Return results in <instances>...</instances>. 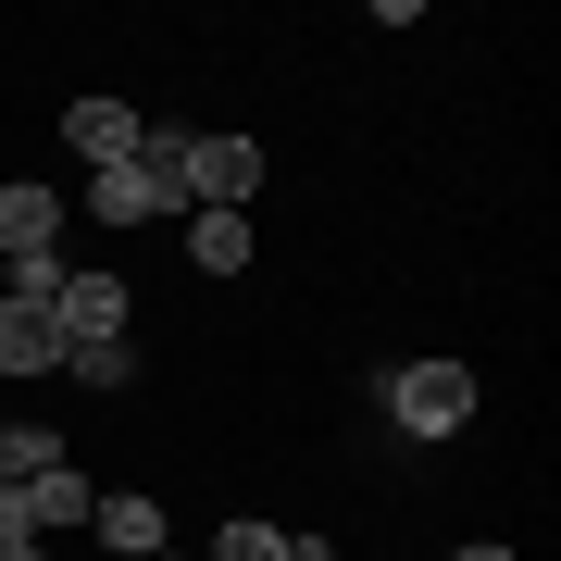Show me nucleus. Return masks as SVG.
I'll use <instances>...</instances> for the list:
<instances>
[{
	"label": "nucleus",
	"instance_id": "obj_1",
	"mask_svg": "<svg viewBox=\"0 0 561 561\" xmlns=\"http://www.w3.org/2000/svg\"><path fill=\"white\" fill-rule=\"evenodd\" d=\"M387 412H400V437H461L474 424V375L461 362H400L387 375Z\"/></svg>",
	"mask_w": 561,
	"mask_h": 561
},
{
	"label": "nucleus",
	"instance_id": "obj_2",
	"mask_svg": "<svg viewBox=\"0 0 561 561\" xmlns=\"http://www.w3.org/2000/svg\"><path fill=\"white\" fill-rule=\"evenodd\" d=\"M187 150H201V125H138V201L150 213H201V187H187Z\"/></svg>",
	"mask_w": 561,
	"mask_h": 561
},
{
	"label": "nucleus",
	"instance_id": "obj_3",
	"mask_svg": "<svg viewBox=\"0 0 561 561\" xmlns=\"http://www.w3.org/2000/svg\"><path fill=\"white\" fill-rule=\"evenodd\" d=\"M187 187H201V213H250V187H262V138H201V150H187Z\"/></svg>",
	"mask_w": 561,
	"mask_h": 561
},
{
	"label": "nucleus",
	"instance_id": "obj_4",
	"mask_svg": "<svg viewBox=\"0 0 561 561\" xmlns=\"http://www.w3.org/2000/svg\"><path fill=\"white\" fill-rule=\"evenodd\" d=\"M50 324H62V350H76V337H125V287L113 275H62L50 287Z\"/></svg>",
	"mask_w": 561,
	"mask_h": 561
},
{
	"label": "nucleus",
	"instance_id": "obj_5",
	"mask_svg": "<svg viewBox=\"0 0 561 561\" xmlns=\"http://www.w3.org/2000/svg\"><path fill=\"white\" fill-rule=\"evenodd\" d=\"M50 362H62L50 300H0V375H50Z\"/></svg>",
	"mask_w": 561,
	"mask_h": 561
},
{
	"label": "nucleus",
	"instance_id": "obj_6",
	"mask_svg": "<svg viewBox=\"0 0 561 561\" xmlns=\"http://www.w3.org/2000/svg\"><path fill=\"white\" fill-rule=\"evenodd\" d=\"M62 138L113 175V162H138V113H125V101H76V113H62Z\"/></svg>",
	"mask_w": 561,
	"mask_h": 561
},
{
	"label": "nucleus",
	"instance_id": "obj_7",
	"mask_svg": "<svg viewBox=\"0 0 561 561\" xmlns=\"http://www.w3.org/2000/svg\"><path fill=\"white\" fill-rule=\"evenodd\" d=\"M213 561H337V537H287V524H225Z\"/></svg>",
	"mask_w": 561,
	"mask_h": 561
},
{
	"label": "nucleus",
	"instance_id": "obj_8",
	"mask_svg": "<svg viewBox=\"0 0 561 561\" xmlns=\"http://www.w3.org/2000/svg\"><path fill=\"white\" fill-rule=\"evenodd\" d=\"M88 524H101V549H113V561H162V512L138 500V486H125V500H101Z\"/></svg>",
	"mask_w": 561,
	"mask_h": 561
},
{
	"label": "nucleus",
	"instance_id": "obj_9",
	"mask_svg": "<svg viewBox=\"0 0 561 561\" xmlns=\"http://www.w3.org/2000/svg\"><path fill=\"white\" fill-rule=\"evenodd\" d=\"M101 512V486L76 474V461H50V474H25V524H88Z\"/></svg>",
	"mask_w": 561,
	"mask_h": 561
},
{
	"label": "nucleus",
	"instance_id": "obj_10",
	"mask_svg": "<svg viewBox=\"0 0 561 561\" xmlns=\"http://www.w3.org/2000/svg\"><path fill=\"white\" fill-rule=\"evenodd\" d=\"M62 375L113 400V387H138V337H76V350H62Z\"/></svg>",
	"mask_w": 561,
	"mask_h": 561
},
{
	"label": "nucleus",
	"instance_id": "obj_11",
	"mask_svg": "<svg viewBox=\"0 0 561 561\" xmlns=\"http://www.w3.org/2000/svg\"><path fill=\"white\" fill-rule=\"evenodd\" d=\"M187 250H201V275H238L250 262V213H187Z\"/></svg>",
	"mask_w": 561,
	"mask_h": 561
},
{
	"label": "nucleus",
	"instance_id": "obj_12",
	"mask_svg": "<svg viewBox=\"0 0 561 561\" xmlns=\"http://www.w3.org/2000/svg\"><path fill=\"white\" fill-rule=\"evenodd\" d=\"M62 437H38V424H0V486H25V474H50Z\"/></svg>",
	"mask_w": 561,
	"mask_h": 561
},
{
	"label": "nucleus",
	"instance_id": "obj_13",
	"mask_svg": "<svg viewBox=\"0 0 561 561\" xmlns=\"http://www.w3.org/2000/svg\"><path fill=\"white\" fill-rule=\"evenodd\" d=\"M88 213H101V225H150V201H138V175H125V162H113V175H88Z\"/></svg>",
	"mask_w": 561,
	"mask_h": 561
},
{
	"label": "nucleus",
	"instance_id": "obj_14",
	"mask_svg": "<svg viewBox=\"0 0 561 561\" xmlns=\"http://www.w3.org/2000/svg\"><path fill=\"white\" fill-rule=\"evenodd\" d=\"M0 537H38V524H25V486H0Z\"/></svg>",
	"mask_w": 561,
	"mask_h": 561
},
{
	"label": "nucleus",
	"instance_id": "obj_15",
	"mask_svg": "<svg viewBox=\"0 0 561 561\" xmlns=\"http://www.w3.org/2000/svg\"><path fill=\"white\" fill-rule=\"evenodd\" d=\"M449 561H512V549H449Z\"/></svg>",
	"mask_w": 561,
	"mask_h": 561
},
{
	"label": "nucleus",
	"instance_id": "obj_16",
	"mask_svg": "<svg viewBox=\"0 0 561 561\" xmlns=\"http://www.w3.org/2000/svg\"><path fill=\"white\" fill-rule=\"evenodd\" d=\"M13 561H38V537H25V549H13Z\"/></svg>",
	"mask_w": 561,
	"mask_h": 561
},
{
	"label": "nucleus",
	"instance_id": "obj_17",
	"mask_svg": "<svg viewBox=\"0 0 561 561\" xmlns=\"http://www.w3.org/2000/svg\"><path fill=\"white\" fill-rule=\"evenodd\" d=\"M13 549H25V537H0V561H13Z\"/></svg>",
	"mask_w": 561,
	"mask_h": 561
}]
</instances>
